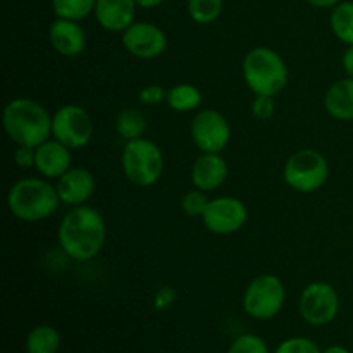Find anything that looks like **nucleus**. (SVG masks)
<instances>
[{
	"label": "nucleus",
	"mask_w": 353,
	"mask_h": 353,
	"mask_svg": "<svg viewBox=\"0 0 353 353\" xmlns=\"http://www.w3.org/2000/svg\"><path fill=\"white\" fill-rule=\"evenodd\" d=\"M59 245L69 259L88 262L102 252L107 230L102 214L90 205L72 207L59 224Z\"/></svg>",
	"instance_id": "1"
},
{
	"label": "nucleus",
	"mask_w": 353,
	"mask_h": 353,
	"mask_svg": "<svg viewBox=\"0 0 353 353\" xmlns=\"http://www.w3.org/2000/svg\"><path fill=\"white\" fill-rule=\"evenodd\" d=\"M3 130L17 147H40L52 137V116L37 100L14 99L3 107Z\"/></svg>",
	"instance_id": "2"
},
{
	"label": "nucleus",
	"mask_w": 353,
	"mask_h": 353,
	"mask_svg": "<svg viewBox=\"0 0 353 353\" xmlns=\"http://www.w3.org/2000/svg\"><path fill=\"white\" fill-rule=\"evenodd\" d=\"M61 199L57 188L47 178H24L10 186L7 207L16 219L24 223H40L57 210Z\"/></svg>",
	"instance_id": "3"
},
{
	"label": "nucleus",
	"mask_w": 353,
	"mask_h": 353,
	"mask_svg": "<svg viewBox=\"0 0 353 353\" xmlns=\"http://www.w3.org/2000/svg\"><path fill=\"white\" fill-rule=\"evenodd\" d=\"M241 72L255 97H276L288 85V68L281 55L269 47H255L245 55Z\"/></svg>",
	"instance_id": "4"
},
{
	"label": "nucleus",
	"mask_w": 353,
	"mask_h": 353,
	"mask_svg": "<svg viewBox=\"0 0 353 353\" xmlns=\"http://www.w3.org/2000/svg\"><path fill=\"white\" fill-rule=\"evenodd\" d=\"M121 165L128 181L140 188H148L154 186L164 172V155L157 143L143 137L126 141Z\"/></svg>",
	"instance_id": "5"
},
{
	"label": "nucleus",
	"mask_w": 353,
	"mask_h": 353,
	"mask_svg": "<svg viewBox=\"0 0 353 353\" xmlns=\"http://www.w3.org/2000/svg\"><path fill=\"white\" fill-rule=\"evenodd\" d=\"M330 164L321 152L303 148L295 152L283 168V179L299 193H314L326 185Z\"/></svg>",
	"instance_id": "6"
},
{
	"label": "nucleus",
	"mask_w": 353,
	"mask_h": 353,
	"mask_svg": "<svg viewBox=\"0 0 353 353\" xmlns=\"http://www.w3.org/2000/svg\"><path fill=\"white\" fill-rule=\"evenodd\" d=\"M286 290L274 274H261L252 279L243 293V310L257 321L274 319L285 307Z\"/></svg>",
	"instance_id": "7"
},
{
	"label": "nucleus",
	"mask_w": 353,
	"mask_h": 353,
	"mask_svg": "<svg viewBox=\"0 0 353 353\" xmlns=\"http://www.w3.org/2000/svg\"><path fill=\"white\" fill-rule=\"evenodd\" d=\"M93 123L83 107L69 103L55 110L52 116V138L71 150L86 147L92 140Z\"/></svg>",
	"instance_id": "8"
},
{
	"label": "nucleus",
	"mask_w": 353,
	"mask_h": 353,
	"mask_svg": "<svg viewBox=\"0 0 353 353\" xmlns=\"http://www.w3.org/2000/svg\"><path fill=\"white\" fill-rule=\"evenodd\" d=\"M299 310L302 319L310 326H326L338 316L340 296L330 283L314 281L303 288L299 300Z\"/></svg>",
	"instance_id": "9"
},
{
	"label": "nucleus",
	"mask_w": 353,
	"mask_h": 353,
	"mask_svg": "<svg viewBox=\"0 0 353 353\" xmlns=\"http://www.w3.org/2000/svg\"><path fill=\"white\" fill-rule=\"evenodd\" d=\"M192 138L202 154H221L231 140V126L216 109H203L192 121Z\"/></svg>",
	"instance_id": "10"
},
{
	"label": "nucleus",
	"mask_w": 353,
	"mask_h": 353,
	"mask_svg": "<svg viewBox=\"0 0 353 353\" xmlns=\"http://www.w3.org/2000/svg\"><path fill=\"white\" fill-rule=\"evenodd\" d=\"M247 219V205L234 196H219V199L209 200L202 216V223L207 231L219 236H228L240 231Z\"/></svg>",
	"instance_id": "11"
},
{
	"label": "nucleus",
	"mask_w": 353,
	"mask_h": 353,
	"mask_svg": "<svg viewBox=\"0 0 353 353\" xmlns=\"http://www.w3.org/2000/svg\"><path fill=\"white\" fill-rule=\"evenodd\" d=\"M121 41L133 57L143 59V61L161 57L168 48V37L162 28L148 21H134L124 31Z\"/></svg>",
	"instance_id": "12"
},
{
	"label": "nucleus",
	"mask_w": 353,
	"mask_h": 353,
	"mask_svg": "<svg viewBox=\"0 0 353 353\" xmlns=\"http://www.w3.org/2000/svg\"><path fill=\"white\" fill-rule=\"evenodd\" d=\"M61 203L78 207L85 205L97 190L95 176L85 168H71L57 179L55 185Z\"/></svg>",
	"instance_id": "13"
},
{
	"label": "nucleus",
	"mask_w": 353,
	"mask_h": 353,
	"mask_svg": "<svg viewBox=\"0 0 353 353\" xmlns=\"http://www.w3.org/2000/svg\"><path fill=\"white\" fill-rule=\"evenodd\" d=\"M48 41L57 54L64 57H76L86 48V33L79 21L57 19L48 28Z\"/></svg>",
	"instance_id": "14"
},
{
	"label": "nucleus",
	"mask_w": 353,
	"mask_h": 353,
	"mask_svg": "<svg viewBox=\"0 0 353 353\" xmlns=\"http://www.w3.org/2000/svg\"><path fill=\"white\" fill-rule=\"evenodd\" d=\"M138 3L134 0H97V23L110 33H124L137 17Z\"/></svg>",
	"instance_id": "15"
},
{
	"label": "nucleus",
	"mask_w": 353,
	"mask_h": 353,
	"mask_svg": "<svg viewBox=\"0 0 353 353\" xmlns=\"http://www.w3.org/2000/svg\"><path fill=\"white\" fill-rule=\"evenodd\" d=\"M71 148H68L54 138V140H47L40 147H37L34 169L43 178L59 179L64 172L71 169Z\"/></svg>",
	"instance_id": "16"
},
{
	"label": "nucleus",
	"mask_w": 353,
	"mask_h": 353,
	"mask_svg": "<svg viewBox=\"0 0 353 353\" xmlns=\"http://www.w3.org/2000/svg\"><path fill=\"white\" fill-rule=\"evenodd\" d=\"M226 161L221 154H202L192 168V183L195 188L209 193L221 188L228 179Z\"/></svg>",
	"instance_id": "17"
},
{
	"label": "nucleus",
	"mask_w": 353,
	"mask_h": 353,
	"mask_svg": "<svg viewBox=\"0 0 353 353\" xmlns=\"http://www.w3.org/2000/svg\"><path fill=\"white\" fill-rule=\"evenodd\" d=\"M324 109L338 121H353V78L338 79L324 95Z\"/></svg>",
	"instance_id": "18"
},
{
	"label": "nucleus",
	"mask_w": 353,
	"mask_h": 353,
	"mask_svg": "<svg viewBox=\"0 0 353 353\" xmlns=\"http://www.w3.org/2000/svg\"><path fill=\"white\" fill-rule=\"evenodd\" d=\"M61 348V334L48 324L34 326L28 333L26 353H57Z\"/></svg>",
	"instance_id": "19"
},
{
	"label": "nucleus",
	"mask_w": 353,
	"mask_h": 353,
	"mask_svg": "<svg viewBox=\"0 0 353 353\" xmlns=\"http://www.w3.org/2000/svg\"><path fill=\"white\" fill-rule=\"evenodd\" d=\"M331 31L345 45H353V2L343 0L333 7L330 17Z\"/></svg>",
	"instance_id": "20"
},
{
	"label": "nucleus",
	"mask_w": 353,
	"mask_h": 353,
	"mask_svg": "<svg viewBox=\"0 0 353 353\" xmlns=\"http://www.w3.org/2000/svg\"><path fill=\"white\" fill-rule=\"evenodd\" d=\"M168 105L176 112H192L202 103V92L195 85L179 83L168 92Z\"/></svg>",
	"instance_id": "21"
},
{
	"label": "nucleus",
	"mask_w": 353,
	"mask_h": 353,
	"mask_svg": "<svg viewBox=\"0 0 353 353\" xmlns=\"http://www.w3.org/2000/svg\"><path fill=\"white\" fill-rule=\"evenodd\" d=\"M116 131L126 141L143 138L147 131V119L138 109H124L116 117Z\"/></svg>",
	"instance_id": "22"
},
{
	"label": "nucleus",
	"mask_w": 353,
	"mask_h": 353,
	"mask_svg": "<svg viewBox=\"0 0 353 353\" xmlns=\"http://www.w3.org/2000/svg\"><path fill=\"white\" fill-rule=\"evenodd\" d=\"M97 0H52L54 14L61 19L81 21L95 12Z\"/></svg>",
	"instance_id": "23"
},
{
	"label": "nucleus",
	"mask_w": 353,
	"mask_h": 353,
	"mask_svg": "<svg viewBox=\"0 0 353 353\" xmlns=\"http://www.w3.org/2000/svg\"><path fill=\"white\" fill-rule=\"evenodd\" d=\"M224 0H186L188 16L196 24H210L221 16Z\"/></svg>",
	"instance_id": "24"
},
{
	"label": "nucleus",
	"mask_w": 353,
	"mask_h": 353,
	"mask_svg": "<svg viewBox=\"0 0 353 353\" xmlns=\"http://www.w3.org/2000/svg\"><path fill=\"white\" fill-rule=\"evenodd\" d=\"M207 203H209L207 193L195 188L190 190V192H186L185 195H183L181 209L188 217H202L207 209Z\"/></svg>",
	"instance_id": "25"
},
{
	"label": "nucleus",
	"mask_w": 353,
	"mask_h": 353,
	"mask_svg": "<svg viewBox=\"0 0 353 353\" xmlns=\"http://www.w3.org/2000/svg\"><path fill=\"white\" fill-rule=\"evenodd\" d=\"M226 353H271L268 343L257 334H241L230 345Z\"/></svg>",
	"instance_id": "26"
},
{
	"label": "nucleus",
	"mask_w": 353,
	"mask_h": 353,
	"mask_svg": "<svg viewBox=\"0 0 353 353\" xmlns=\"http://www.w3.org/2000/svg\"><path fill=\"white\" fill-rule=\"evenodd\" d=\"M274 353H323V350H321V348L317 347L316 341H312L310 338L293 336L281 341Z\"/></svg>",
	"instance_id": "27"
},
{
	"label": "nucleus",
	"mask_w": 353,
	"mask_h": 353,
	"mask_svg": "<svg viewBox=\"0 0 353 353\" xmlns=\"http://www.w3.org/2000/svg\"><path fill=\"white\" fill-rule=\"evenodd\" d=\"M276 112L274 97H255L252 103V114L259 121H269Z\"/></svg>",
	"instance_id": "28"
},
{
	"label": "nucleus",
	"mask_w": 353,
	"mask_h": 353,
	"mask_svg": "<svg viewBox=\"0 0 353 353\" xmlns=\"http://www.w3.org/2000/svg\"><path fill=\"white\" fill-rule=\"evenodd\" d=\"M138 99L143 105H159L168 99V92L159 85H148L141 88V92L138 93Z\"/></svg>",
	"instance_id": "29"
},
{
	"label": "nucleus",
	"mask_w": 353,
	"mask_h": 353,
	"mask_svg": "<svg viewBox=\"0 0 353 353\" xmlns=\"http://www.w3.org/2000/svg\"><path fill=\"white\" fill-rule=\"evenodd\" d=\"M34 159H37V148L17 147V150L14 152V161L21 169L34 168Z\"/></svg>",
	"instance_id": "30"
},
{
	"label": "nucleus",
	"mask_w": 353,
	"mask_h": 353,
	"mask_svg": "<svg viewBox=\"0 0 353 353\" xmlns=\"http://www.w3.org/2000/svg\"><path fill=\"white\" fill-rule=\"evenodd\" d=\"M172 299H174V292L169 288H162L161 292L157 293V296H155V307H157V309H165V307L171 305Z\"/></svg>",
	"instance_id": "31"
},
{
	"label": "nucleus",
	"mask_w": 353,
	"mask_h": 353,
	"mask_svg": "<svg viewBox=\"0 0 353 353\" xmlns=\"http://www.w3.org/2000/svg\"><path fill=\"white\" fill-rule=\"evenodd\" d=\"M341 62H343V69H345V72H347L348 78H353V45H348V48L345 50Z\"/></svg>",
	"instance_id": "32"
},
{
	"label": "nucleus",
	"mask_w": 353,
	"mask_h": 353,
	"mask_svg": "<svg viewBox=\"0 0 353 353\" xmlns=\"http://www.w3.org/2000/svg\"><path fill=\"white\" fill-rule=\"evenodd\" d=\"M307 3H310L312 7H317V9H333L334 6H338L343 0H305Z\"/></svg>",
	"instance_id": "33"
},
{
	"label": "nucleus",
	"mask_w": 353,
	"mask_h": 353,
	"mask_svg": "<svg viewBox=\"0 0 353 353\" xmlns=\"http://www.w3.org/2000/svg\"><path fill=\"white\" fill-rule=\"evenodd\" d=\"M138 3V7L141 9H154V7H159L161 3H164L165 0H134Z\"/></svg>",
	"instance_id": "34"
},
{
	"label": "nucleus",
	"mask_w": 353,
	"mask_h": 353,
	"mask_svg": "<svg viewBox=\"0 0 353 353\" xmlns=\"http://www.w3.org/2000/svg\"><path fill=\"white\" fill-rule=\"evenodd\" d=\"M323 353H350V352H348V348L341 347V345H330V347L324 348Z\"/></svg>",
	"instance_id": "35"
}]
</instances>
